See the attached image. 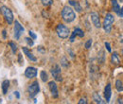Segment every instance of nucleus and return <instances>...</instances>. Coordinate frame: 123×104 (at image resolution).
<instances>
[{
  "instance_id": "obj_1",
  "label": "nucleus",
  "mask_w": 123,
  "mask_h": 104,
  "mask_svg": "<svg viewBox=\"0 0 123 104\" xmlns=\"http://www.w3.org/2000/svg\"><path fill=\"white\" fill-rule=\"evenodd\" d=\"M62 18L66 23H71L76 19V13L72 8L68 6H64L62 11Z\"/></svg>"
},
{
  "instance_id": "obj_2",
  "label": "nucleus",
  "mask_w": 123,
  "mask_h": 104,
  "mask_svg": "<svg viewBox=\"0 0 123 104\" xmlns=\"http://www.w3.org/2000/svg\"><path fill=\"white\" fill-rule=\"evenodd\" d=\"M115 22V17L112 13H107L106 16L104 17V21H103V24H102V27H103V30L106 33H110L112 28H113V24Z\"/></svg>"
},
{
  "instance_id": "obj_3",
  "label": "nucleus",
  "mask_w": 123,
  "mask_h": 104,
  "mask_svg": "<svg viewBox=\"0 0 123 104\" xmlns=\"http://www.w3.org/2000/svg\"><path fill=\"white\" fill-rule=\"evenodd\" d=\"M56 32H57L58 37L61 38V39H67L69 37V35H70V30H69V29L66 26L62 25V24H59L57 26Z\"/></svg>"
},
{
  "instance_id": "obj_4",
  "label": "nucleus",
  "mask_w": 123,
  "mask_h": 104,
  "mask_svg": "<svg viewBox=\"0 0 123 104\" xmlns=\"http://www.w3.org/2000/svg\"><path fill=\"white\" fill-rule=\"evenodd\" d=\"M0 11H1L2 14L4 16L5 20L7 21V23L9 25H12L13 23V19H14L13 18V13H12V10L9 9L8 7H6V6H2L1 9H0Z\"/></svg>"
},
{
  "instance_id": "obj_5",
  "label": "nucleus",
  "mask_w": 123,
  "mask_h": 104,
  "mask_svg": "<svg viewBox=\"0 0 123 104\" xmlns=\"http://www.w3.org/2000/svg\"><path fill=\"white\" fill-rule=\"evenodd\" d=\"M28 92L31 98H34L36 95H38V93L40 92V84L38 82V80L33 81L32 83H31L28 87Z\"/></svg>"
},
{
  "instance_id": "obj_6",
  "label": "nucleus",
  "mask_w": 123,
  "mask_h": 104,
  "mask_svg": "<svg viewBox=\"0 0 123 104\" xmlns=\"http://www.w3.org/2000/svg\"><path fill=\"white\" fill-rule=\"evenodd\" d=\"M50 72H51L52 77L54 78V80H55L56 81H60V82H61L62 80V69H61V66H60L59 64H55V65L51 68Z\"/></svg>"
},
{
  "instance_id": "obj_7",
  "label": "nucleus",
  "mask_w": 123,
  "mask_h": 104,
  "mask_svg": "<svg viewBox=\"0 0 123 104\" xmlns=\"http://www.w3.org/2000/svg\"><path fill=\"white\" fill-rule=\"evenodd\" d=\"M24 30H24L23 26L17 20H15V22H14V37H15L16 40L20 39L21 35L24 33Z\"/></svg>"
},
{
  "instance_id": "obj_8",
  "label": "nucleus",
  "mask_w": 123,
  "mask_h": 104,
  "mask_svg": "<svg viewBox=\"0 0 123 104\" xmlns=\"http://www.w3.org/2000/svg\"><path fill=\"white\" fill-rule=\"evenodd\" d=\"M90 17H91V21H92L93 25L97 28V29H99L101 28V23H100V19H99V15L98 14L97 12H93L90 13Z\"/></svg>"
},
{
  "instance_id": "obj_9",
  "label": "nucleus",
  "mask_w": 123,
  "mask_h": 104,
  "mask_svg": "<svg viewBox=\"0 0 123 104\" xmlns=\"http://www.w3.org/2000/svg\"><path fill=\"white\" fill-rule=\"evenodd\" d=\"M48 87H49V90L51 92V95L54 98H57L59 97V92H58V87H57V84L55 81H49L48 82Z\"/></svg>"
},
{
  "instance_id": "obj_10",
  "label": "nucleus",
  "mask_w": 123,
  "mask_h": 104,
  "mask_svg": "<svg viewBox=\"0 0 123 104\" xmlns=\"http://www.w3.org/2000/svg\"><path fill=\"white\" fill-rule=\"evenodd\" d=\"M37 76V69L35 67H32V66H30L26 69L25 71V77L28 78V79H33Z\"/></svg>"
},
{
  "instance_id": "obj_11",
  "label": "nucleus",
  "mask_w": 123,
  "mask_h": 104,
  "mask_svg": "<svg viewBox=\"0 0 123 104\" xmlns=\"http://www.w3.org/2000/svg\"><path fill=\"white\" fill-rule=\"evenodd\" d=\"M76 36H79L80 38H83V37H84V32L80 30V28H76V29L74 30V31L72 32V34H71V36H70V39H69L71 43H73V42L75 41V37H76Z\"/></svg>"
},
{
  "instance_id": "obj_12",
  "label": "nucleus",
  "mask_w": 123,
  "mask_h": 104,
  "mask_svg": "<svg viewBox=\"0 0 123 104\" xmlns=\"http://www.w3.org/2000/svg\"><path fill=\"white\" fill-rule=\"evenodd\" d=\"M112 6H113L114 12H116L119 17H123V12L121 11V8L119 7V5H118L117 0H112Z\"/></svg>"
},
{
  "instance_id": "obj_13",
  "label": "nucleus",
  "mask_w": 123,
  "mask_h": 104,
  "mask_svg": "<svg viewBox=\"0 0 123 104\" xmlns=\"http://www.w3.org/2000/svg\"><path fill=\"white\" fill-rule=\"evenodd\" d=\"M111 97H112V87H111V83H108L104 88V98L107 103L110 102Z\"/></svg>"
},
{
  "instance_id": "obj_14",
  "label": "nucleus",
  "mask_w": 123,
  "mask_h": 104,
  "mask_svg": "<svg viewBox=\"0 0 123 104\" xmlns=\"http://www.w3.org/2000/svg\"><path fill=\"white\" fill-rule=\"evenodd\" d=\"M111 62L114 65H119L120 64V59H119V56L117 52H114L111 55Z\"/></svg>"
},
{
  "instance_id": "obj_15",
  "label": "nucleus",
  "mask_w": 123,
  "mask_h": 104,
  "mask_svg": "<svg viewBox=\"0 0 123 104\" xmlns=\"http://www.w3.org/2000/svg\"><path fill=\"white\" fill-rule=\"evenodd\" d=\"M22 50H23V52L27 55V57L29 58V59L31 60V61H37V59H36V57L31 53V51L29 50V48L28 47H22Z\"/></svg>"
},
{
  "instance_id": "obj_16",
  "label": "nucleus",
  "mask_w": 123,
  "mask_h": 104,
  "mask_svg": "<svg viewBox=\"0 0 123 104\" xmlns=\"http://www.w3.org/2000/svg\"><path fill=\"white\" fill-rule=\"evenodd\" d=\"M69 2V4L77 11L78 12H80L81 11H82V8H81V6L80 5V3L79 2H77V1H74V0H69L68 1Z\"/></svg>"
},
{
  "instance_id": "obj_17",
  "label": "nucleus",
  "mask_w": 123,
  "mask_h": 104,
  "mask_svg": "<svg viewBox=\"0 0 123 104\" xmlns=\"http://www.w3.org/2000/svg\"><path fill=\"white\" fill-rule=\"evenodd\" d=\"M10 88V80H5L3 82H2V92L4 95H6L8 93V90Z\"/></svg>"
},
{
  "instance_id": "obj_18",
  "label": "nucleus",
  "mask_w": 123,
  "mask_h": 104,
  "mask_svg": "<svg viewBox=\"0 0 123 104\" xmlns=\"http://www.w3.org/2000/svg\"><path fill=\"white\" fill-rule=\"evenodd\" d=\"M93 99H94V101H95L96 103H99V104L105 103V101L102 100L101 97H100V96L98 95V93H97V92H95V93L93 94Z\"/></svg>"
},
{
  "instance_id": "obj_19",
  "label": "nucleus",
  "mask_w": 123,
  "mask_h": 104,
  "mask_svg": "<svg viewBox=\"0 0 123 104\" xmlns=\"http://www.w3.org/2000/svg\"><path fill=\"white\" fill-rule=\"evenodd\" d=\"M40 78H41V80H42V81L43 82H46L47 80H48V76L46 74V71H41V73H40Z\"/></svg>"
},
{
  "instance_id": "obj_20",
  "label": "nucleus",
  "mask_w": 123,
  "mask_h": 104,
  "mask_svg": "<svg viewBox=\"0 0 123 104\" xmlns=\"http://www.w3.org/2000/svg\"><path fill=\"white\" fill-rule=\"evenodd\" d=\"M116 89L117 90V91H119V92L123 91V83L121 80H117L116 81Z\"/></svg>"
},
{
  "instance_id": "obj_21",
  "label": "nucleus",
  "mask_w": 123,
  "mask_h": 104,
  "mask_svg": "<svg viewBox=\"0 0 123 104\" xmlns=\"http://www.w3.org/2000/svg\"><path fill=\"white\" fill-rule=\"evenodd\" d=\"M61 65H62L64 68L69 67V61H68V60L66 59L65 57H62L61 59Z\"/></svg>"
},
{
  "instance_id": "obj_22",
  "label": "nucleus",
  "mask_w": 123,
  "mask_h": 104,
  "mask_svg": "<svg viewBox=\"0 0 123 104\" xmlns=\"http://www.w3.org/2000/svg\"><path fill=\"white\" fill-rule=\"evenodd\" d=\"M9 45H10L11 48H12V52L13 54H15V52L17 51V45H16L13 42H9Z\"/></svg>"
},
{
  "instance_id": "obj_23",
  "label": "nucleus",
  "mask_w": 123,
  "mask_h": 104,
  "mask_svg": "<svg viewBox=\"0 0 123 104\" xmlns=\"http://www.w3.org/2000/svg\"><path fill=\"white\" fill-rule=\"evenodd\" d=\"M92 43H93L92 39H88V40L85 42V44H84L85 48H86V49H90V47H91V45H92Z\"/></svg>"
},
{
  "instance_id": "obj_24",
  "label": "nucleus",
  "mask_w": 123,
  "mask_h": 104,
  "mask_svg": "<svg viewBox=\"0 0 123 104\" xmlns=\"http://www.w3.org/2000/svg\"><path fill=\"white\" fill-rule=\"evenodd\" d=\"M42 1V3H43V5L44 6H50V5H52L53 4V0H41Z\"/></svg>"
},
{
  "instance_id": "obj_25",
  "label": "nucleus",
  "mask_w": 123,
  "mask_h": 104,
  "mask_svg": "<svg viewBox=\"0 0 123 104\" xmlns=\"http://www.w3.org/2000/svg\"><path fill=\"white\" fill-rule=\"evenodd\" d=\"M25 40H26V42H27L28 45L32 46V45H34V42H33V39H32V38H29V37H27V38H25Z\"/></svg>"
},
{
  "instance_id": "obj_26",
  "label": "nucleus",
  "mask_w": 123,
  "mask_h": 104,
  "mask_svg": "<svg viewBox=\"0 0 123 104\" xmlns=\"http://www.w3.org/2000/svg\"><path fill=\"white\" fill-rule=\"evenodd\" d=\"M29 35H30V37H31V38H32L33 40H35V39L37 38V35H36V34H35L33 31H31V30H30V31H29Z\"/></svg>"
},
{
  "instance_id": "obj_27",
  "label": "nucleus",
  "mask_w": 123,
  "mask_h": 104,
  "mask_svg": "<svg viewBox=\"0 0 123 104\" xmlns=\"http://www.w3.org/2000/svg\"><path fill=\"white\" fill-rule=\"evenodd\" d=\"M104 45H105V47H106V49H107L108 52H112V49H111V45H110V44H109L108 42H105V43H104Z\"/></svg>"
},
{
  "instance_id": "obj_28",
  "label": "nucleus",
  "mask_w": 123,
  "mask_h": 104,
  "mask_svg": "<svg viewBox=\"0 0 123 104\" xmlns=\"http://www.w3.org/2000/svg\"><path fill=\"white\" fill-rule=\"evenodd\" d=\"M86 103H87V101H86L85 98H81V99H80V101H79V104H86Z\"/></svg>"
},
{
  "instance_id": "obj_29",
  "label": "nucleus",
  "mask_w": 123,
  "mask_h": 104,
  "mask_svg": "<svg viewBox=\"0 0 123 104\" xmlns=\"http://www.w3.org/2000/svg\"><path fill=\"white\" fill-rule=\"evenodd\" d=\"M37 49H38V51H40L41 53H45V52H46V50H45V49H43V46H38V48H37Z\"/></svg>"
},
{
  "instance_id": "obj_30",
  "label": "nucleus",
  "mask_w": 123,
  "mask_h": 104,
  "mask_svg": "<svg viewBox=\"0 0 123 104\" xmlns=\"http://www.w3.org/2000/svg\"><path fill=\"white\" fill-rule=\"evenodd\" d=\"M13 94H14V96L16 97V98H17V99H19V98H20V94H19V92H18V91L13 92Z\"/></svg>"
},
{
  "instance_id": "obj_31",
  "label": "nucleus",
  "mask_w": 123,
  "mask_h": 104,
  "mask_svg": "<svg viewBox=\"0 0 123 104\" xmlns=\"http://www.w3.org/2000/svg\"><path fill=\"white\" fill-rule=\"evenodd\" d=\"M18 61H19L20 63H22V62H23V60H22V54H19V56H18Z\"/></svg>"
},
{
  "instance_id": "obj_32",
  "label": "nucleus",
  "mask_w": 123,
  "mask_h": 104,
  "mask_svg": "<svg viewBox=\"0 0 123 104\" xmlns=\"http://www.w3.org/2000/svg\"><path fill=\"white\" fill-rule=\"evenodd\" d=\"M6 33H7V31L4 30H3V32H2V34H3V38H4V39H6Z\"/></svg>"
},
{
  "instance_id": "obj_33",
  "label": "nucleus",
  "mask_w": 123,
  "mask_h": 104,
  "mask_svg": "<svg viewBox=\"0 0 123 104\" xmlns=\"http://www.w3.org/2000/svg\"><path fill=\"white\" fill-rule=\"evenodd\" d=\"M121 11H122V12H123V7L121 8Z\"/></svg>"
},
{
  "instance_id": "obj_34",
  "label": "nucleus",
  "mask_w": 123,
  "mask_h": 104,
  "mask_svg": "<svg viewBox=\"0 0 123 104\" xmlns=\"http://www.w3.org/2000/svg\"><path fill=\"white\" fill-rule=\"evenodd\" d=\"M122 54H123V48H122Z\"/></svg>"
}]
</instances>
